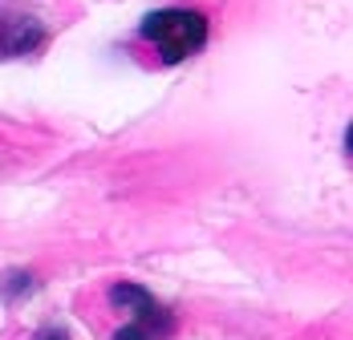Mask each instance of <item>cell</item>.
Returning <instances> with one entry per match:
<instances>
[{
  "label": "cell",
  "instance_id": "277c9868",
  "mask_svg": "<svg viewBox=\"0 0 353 340\" xmlns=\"http://www.w3.org/2000/svg\"><path fill=\"white\" fill-rule=\"evenodd\" d=\"M45 340H65V337H45Z\"/></svg>",
  "mask_w": 353,
  "mask_h": 340
},
{
  "label": "cell",
  "instance_id": "7a4b0ae2",
  "mask_svg": "<svg viewBox=\"0 0 353 340\" xmlns=\"http://www.w3.org/2000/svg\"><path fill=\"white\" fill-rule=\"evenodd\" d=\"M110 304L126 312V324L114 332V340H167L175 332V316L139 284H114Z\"/></svg>",
  "mask_w": 353,
  "mask_h": 340
},
{
  "label": "cell",
  "instance_id": "3957f363",
  "mask_svg": "<svg viewBox=\"0 0 353 340\" xmlns=\"http://www.w3.org/2000/svg\"><path fill=\"white\" fill-rule=\"evenodd\" d=\"M345 154H350V162H353V126L345 130Z\"/></svg>",
  "mask_w": 353,
  "mask_h": 340
},
{
  "label": "cell",
  "instance_id": "6da1fadb",
  "mask_svg": "<svg viewBox=\"0 0 353 340\" xmlns=\"http://www.w3.org/2000/svg\"><path fill=\"white\" fill-rule=\"evenodd\" d=\"M142 36L159 49L163 61H183L208 45V21L195 8H163L142 21Z\"/></svg>",
  "mask_w": 353,
  "mask_h": 340
}]
</instances>
